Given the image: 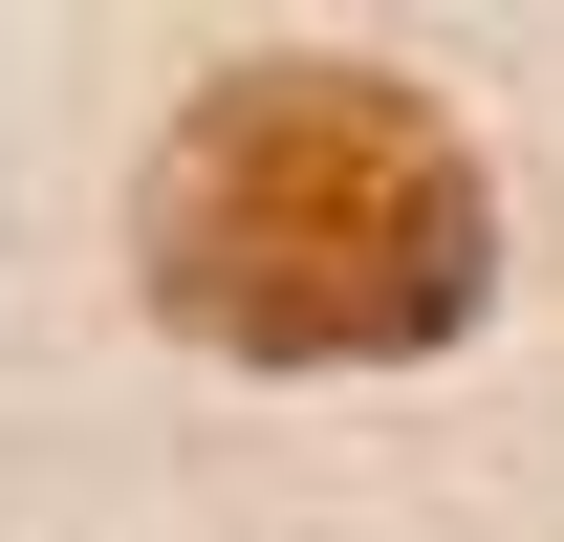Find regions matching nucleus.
Returning <instances> with one entry per match:
<instances>
[{
    "instance_id": "f257e3e1",
    "label": "nucleus",
    "mask_w": 564,
    "mask_h": 542,
    "mask_svg": "<svg viewBox=\"0 0 564 542\" xmlns=\"http://www.w3.org/2000/svg\"><path fill=\"white\" fill-rule=\"evenodd\" d=\"M152 304L239 369H413L499 304V196L391 66H217L131 196Z\"/></svg>"
}]
</instances>
